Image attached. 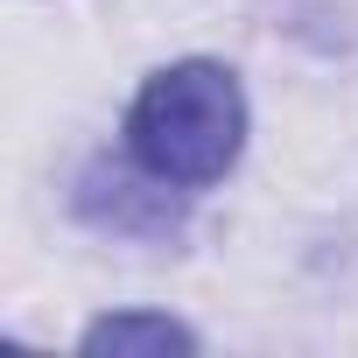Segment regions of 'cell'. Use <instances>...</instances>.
I'll return each mask as SVG.
<instances>
[{
	"label": "cell",
	"instance_id": "cell-2",
	"mask_svg": "<svg viewBox=\"0 0 358 358\" xmlns=\"http://www.w3.org/2000/svg\"><path fill=\"white\" fill-rule=\"evenodd\" d=\"M85 351L92 358H127V351H148V358H190L197 351V337L176 323V316H155V309H120V316H99L92 330H85Z\"/></svg>",
	"mask_w": 358,
	"mask_h": 358
},
{
	"label": "cell",
	"instance_id": "cell-1",
	"mask_svg": "<svg viewBox=\"0 0 358 358\" xmlns=\"http://www.w3.org/2000/svg\"><path fill=\"white\" fill-rule=\"evenodd\" d=\"M246 141V99L239 78L211 57L169 64L141 85L134 113H127V155L176 190H204L239 162Z\"/></svg>",
	"mask_w": 358,
	"mask_h": 358
}]
</instances>
